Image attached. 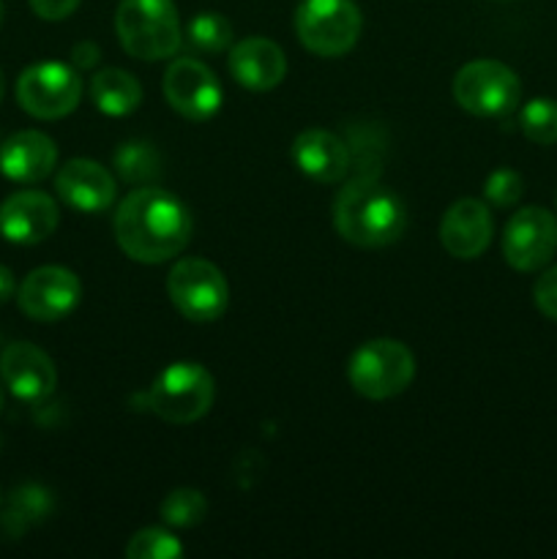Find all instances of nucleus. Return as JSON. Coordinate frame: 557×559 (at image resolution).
<instances>
[{
    "mask_svg": "<svg viewBox=\"0 0 557 559\" xmlns=\"http://www.w3.org/2000/svg\"><path fill=\"white\" fill-rule=\"evenodd\" d=\"M557 251V218L546 207H522L502 229V257L513 271L533 273L552 262Z\"/></svg>",
    "mask_w": 557,
    "mask_h": 559,
    "instance_id": "9d476101",
    "label": "nucleus"
},
{
    "mask_svg": "<svg viewBox=\"0 0 557 559\" xmlns=\"http://www.w3.org/2000/svg\"><path fill=\"white\" fill-rule=\"evenodd\" d=\"M205 513H208V502L197 489H175L169 491L162 502V519L169 524V527H180V530L197 527V524L205 519Z\"/></svg>",
    "mask_w": 557,
    "mask_h": 559,
    "instance_id": "393cba45",
    "label": "nucleus"
},
{
    "mask_svg": "<svg viewBox=\"0 0 557 559\" xmlns=\"http://www.w3.org/2000/svg\"><path fill=\"white\" fill-rule=\"evenodd\" d=\"M191 213L183 202L156 186H140L115 213V238L134 262L158 265L173 260L191 240Z\"/></svg>",
    "mask_w": 557,
    "mask_h": 559,
    "instance_id": "f257e3e1",
    "label": "nucleus"
},
{
    "mask_svg": "<svg viewBox=\"0 0 557 559\" xmlns=\"http://www.w3.org/2000/svg\"><path fill=\"white\" fill-rule=\"evenodd\" d=\"M453 98L478 118L511 115L522 102V82L500 60H473L453 80Z\"/></svg>",
    "mask_w": 557,
    "mask_h": 559,
    "instance_id": "0eeeda50",
    "label": "nucleus"
},
{
    "mask_svg": "<svg viewBox=\"0 0 557 559\" xmlns=\"http://www.w3.org/2000/svg\"><path fill=\"white\" fill-rule=\"evenodd\" d=\"M60 211L44 191H14L0 202V235L16 246H36L58 229Z\"/></svg>",
    "mask_w": 557,
    "mask_h": 559,
    "instance_id": "ddd939ff",
    "label": "nucleus"
},
{
    "mask_svg": "<svg viewBox=\"0 0 557 559\" xmlns=\"http://www.w3.org/2000/svg\"><path fill=\"white\" fill-rule=\"evenodd\" d=\"M555 205H557V197H555Z\"/></svg>",
    "mask_w": 557,
    "mask_h": 559,
    "instance_id": "f704fd0d",
    "label": "nucleus"
},
{
    "mask_svg": "<svg viewBox=\"0 0 557 559\" xmlns=\"http://www.w3.org/2000/svg\"><path fill=\"white\" fill-rule=\"evenodd\" d=\"M293 162L317 183H339L349 169V151L331 131L309 129L295 136Z\"/></svg>",
    "mask_w": 557,
    "mask_h": 559,
    "instance_id": "6ab92c4d",
    "label": "nucleus"
},
{
    "mask_svg": "<svg viewBox=\"0 0 557 559\" xmlns=\"http://www.w3.org/2000/svg\"><path fill=\"white\" fill-rule=\"evenodd\" d=\"M216 399V382L211 371L191 360L167 366L147 391V409L167 424H194Z\"/></svg>",
    "mask_w": 557,
    "mask_h": 559,
    "instance_id": "20e7f679",
    "label": "nucleus"
},
{
    "mask_svg": "<svg viewBox=\"0 0 557 559\" xmlns=\"http://www.w3.org/2000/svg\"><path fill=\"white\" fill-rule=\"evenodd\" d=\"M3 91H5V80H3V71H0V102H3Z\"/></svg>",
    "mask_w": 557,
    "mask_h": 559,
    "instance_id": "2f4dec72",
    "label": "nucleus"
},
{
    "mask_svg": "<svg viewBox=\"0 0 557 559\" xmlns=\"http://www.w3.org/2000/svg\"><path fill=\"white\" fill-rule=\"evenodd\" d=\"M360 11L353 0H304L295 11V33L309 52L339 58L360 36Z\"/></svg>",
    "mask_w": 557,
    "mask_h": 559,
    "instance_id": "423d86ee",
    "label": "nucleus"
},
{
    "mask_svg": "<svg viewBox=\"0 0 557 559\" xmlns=\"http://www.w3.org/2000/svg\"><path fill=\"white\" fill-rule=\"evenodd\" d=\"M58 162V147L42 131H16L0 145V173L14 183H38Z\"/></svg>",
    "mask_w": 557,
    "mask_h": 559,
    "instance_id": "a211bd4d",
    "label": "nucleus"
},
{
    "mask_svg": "<svg viewBox=\"0 0 557 559\" xmlns=\"http://www.w3.org/2000/svg\"><path fill=\"white\" fill-rule=\"evenodd\" d=\"M164 98L180 118L205 123L222 109V85L197 58H178L164 71Z\"/></svg>",
    "mask_w": 557,
    "mask_h": 559,
    "instance_id": "9b49d317",
    "label": "nucleus"
},
{
    "mask_svg": "<svg viewBox=\"0 0 557 559\" xmlns=\"http://www.w3.org/2000/svg\"><path fill=\"white\" fill-rule=\"evenodd\" d=\"M115 169L131 186H153L162 175V156L151 142H123L115 151Z\"/></svg>",
    "mask_w": 557,
    "mask_h": 559,
    "instance_id": "412c9836",
    "label": "nucleus"
},
{
    "mask_svg": "<svg viewBox=\"0 0 557 559\" xmlns=\"http://www.w3.org/2000/svg\"><path fill=\"white\" fill-rule=\"evenodd\" d=\"M167 293L175 309L191 322H216L229 306L224 273L213 262L197 257L175 262L167 276Z\"/></svg>",
    "mask_w": 557,
    "mask_h": 559,
    "instance_id": "6e6552de",
    "label": "nucleus"
},
{
    "mask_svg": "<svg viewBox=\"0 0 557 559\" xmlns=\"http://www.w3.org/2000/svg\"><path fill=\"white\" fill-rule=\"evenodd\" d=\"M533 298L541 314L557 322V265L546 267V271L541 273L538 282H535L533 287Z\"/></svg>",
    "mask_w": 557,
    "mask_h": 559,
    "instance_id": "cd10ccee",
    "label": "nucleus"
},
{
    "mask_svg": "<svg viewBox=\"0 0 557 559\" xmlns=\"http://www.w3.org/2000/svg\"><path fill=\"white\" fill-rule=\"evenodd\" d=\"M180 555H183L180 540L173 533L158 527L140 530L126 546V557L129 559H178Z\"/></svg>",
    "mask_w": 557,
    "mask_h": 559,
    "instance_id": "a878e982",
    "label": "nucleus"
},
{
    "mask_svg": "<svg viewBox=\"0 0 557 559\" xmlns=\"http://www.w3.org/2000/svg\"><path fill=\"white\" fill-rule=\"evenodd\" d=\"M60 200L80 213H102L115 202V178L91 158H71L55 178Z\"/></svg>",
    "mask_w": 557,
    "mask_h": 559,
    "instance_id": "dca6fc26",
    "label": "nucleus"
},
{
    "mask_svg": "<svg viewBox=\"0 0 557 559\" xmlns=\"http://www.w3.org/2000/svg\"><path fill=\"white\" fill-rule=\"evenodd\" d=\"M491 224L489 207L481 200H459L446 211L440 224L442 249L457 260H475L484 254L491 243Z\"/></svg>",
    "mask_w": 557,
    "mask_h": 559,
    "instance_id": "2eb2a0df",
    "label": "nucleus"
},
{
    "mask_svg": "<svg viewBox=\"0 0 557 559\" xmlns=\"http://www.w3.org/2000/svg\"><path fill=\"white\" fill-rule=\"evenodd\" d=\"M33 9V14L42 16V20H49V22H58V20H66L69 14H74L76 5H80V0H27Z\"/></svg>",
    "mask_w": 557,
    "mask_h": 559,
    "instance_id": "c85d7f7f",
    "label": "nucleus"
},
{
    "mask_svg": "<svg viewBox=\"0 0 557 559\" xmlns=\"http://www.w3.org/2000/svg\"><path fill=\"white\" fill-rule=\"evenodd\" d=\"M82 298V284L76 273L60 265L36 267L16 289V304L31 320L58 322L76 309Z\"/></svg>",
    "mask_w": 557,
    "mask_h": 559,
    "instance_id": "f8f14e48",
    "label": "nucleus"
},
{
    "mask_svg": "<svg viewBox=\"0 0 557 559\" xmlns=\"http://www.w3.org/2000/svg\"><path fill=\"white\" fill-rule=\"evenodd\" d=\"M5 407V393H3V385H0V413H3Z\"/></svg>",
    "mask_w": 557,
    "mask_h": 559,
    "instance_id": "473e14b6",
    "label": "nucleus"
},
{
    "mask_svg": "<svg viewBox=\"0 0 557 559\" xmlns=\"http://www.w3.org/2000/svg\"><path fill=\"white\" fill-rule=\"evenodd\" d=\"M96 58H98L96 44L82 41V44H76V47H74V63L82 66V69H91V66L96 63Z\"/></svg>",
    "mask_w": 557,
    "mask_h": 559,
    "instance_id": "c756f323",
    "label": "nucleus"
},
{
    "mask_svg": "<svg viewBox=\"0 0 557 559\" xmlns=\"http://www.w3.org/2000/svg\"><path fill=\"white\" fill-rule=\"evenodd\" d=\"M522 134L535 145H555L557 142V102L555 98H533L519 112Z\"/></svg>",
    "mask_w": 557,
    "mask_h": 559,
    "instance_id": "b1692460",
    "label": "nucleus"
},
{
    "mask_svg": "<svg viewBox=\"0 0 557 559\" xmlns=\"http://www.w3.org/2000/svg\"><path fill=\"white\" fill-rule=\"evenodd\" d=\"M484 194L491 205L497 207H513L524 194V180L517 169H495V173L486 178Z\"/></svg>",
    "mask_w": 557,
    "mask_h": 559,
    "instance_id": "bb28decb",
    "label": "nucleus"
},
{
    "mask_svg": "<svg viewBox=\"0 0 557 559\" xmlns=\"http://www.w3.org/2000/svg\"><path fill=\"white\" fill-rule=\"evenodd\" d=\"M82 96V82L71 66L36 63L16 80V102L27 115L42 120H58L74 112Z\"/></svg>",
    "mask_w": 557,
    "mask_h": 559,
    "instance_id": "1a4fd4ad",
    "label": "nucleus"
},
{
    "mask_svg": "<svg viewBox=\"0 0 557 559\" xmlns=\"http://www.w3.org/2000/svg\"><path fill=\"white\" fill-rule=\"evenodd\" d=\"M49 511H52V497H49L47 489H42V486H22V489L11 495L5 524H9L11 533L20 535L25 527L49 516Z\"/></svg>",
    "mask_w": 557,
    "mask_h": 559,
    "instance_id": "5701e85b",
    "label": "nucleus"
},
{
    "mask_svg": "<svg viewBox=\"0 0 557 559\" xmlns=\"http://www.w3.org/2000/svg\"><path fill=\"white\" fill-rule=\"evenodd\" d=\"M349 385L371 402L393 399L407 391L415 377V358L396 338H371L355 349L347 366Z\"/></svg>",
    "mask_w": 557,
    "mask_h": 559,
    "instance_id": "39448f33",
    "label": "nucleus"
},
{
    "mask_svg": "<svg viewBox=\"0 0 557 559\" xmlns=\"http://www.w3.org/2000/svg\"><path fill=\"white\" fill-rule=\"evenodd\" d=\"M0 377L5 388L14 393L20 402L36 404L52 396L58 385V371H55L52 358L36 344L14 342L0 355Z\"/></svg>",
    "mask_w": 557,
    "mask_h": 559,
    "instance_id": "4468645a",
    "label": "nucleus"
},
{
    "mask_svg": "<svg viewBox=\"0 0 557 559\" xmlns=\"http://www.w3.org/2000/svg\"><path fill=\"white\" fill-rule=\"evenodd\" d=\"M229 74L249 91H273L287 74V58L271 38H244L229 52Z\"/></svg>",
    "mask_w": 557,
    "mask_h": 559,
    "instance_id": "f3484780",
    "label": "nucleus"
},
{
    "mask_svg": "<svg viewBox=\"0 0 557 559\" xmlns=\"http://www.w3.org/2000/svg\"><path fill=\"white\" fill-rule=\"evenodd\" d=\"M115 31L120 47L137 60H164L183 44L173 0H120Z\"/></svg>",
    "mask_w": 557,
    "mask_h": 559,
    "instance_id": "7ed1b4c3",
    "label": "nucleus"
},
{
    "mask_svg": "<svg viewBox=\"0 0 557 559\" xmlns=\"http://www.w3.org/2000/svg\"><path fill=\"white\" fill-rule=\"evenodd\" d=\"M3 20H5V9H3V0H0V27H3Z\"/></svg>",
    "mask_w": 557,
    "mask_h": 559,
    "instance_id": "72a5a7b5",
    "label": "nucleus"
},
{
    "mask_svg": "<svg viewBox=\"0 0 557 559\" xmlns=\"http://www.w3.org/2000/svg\"><path fill=\"white\" fill-rule=\"evenodd\" d=\"M14 293H16L14 273H11L5 265H0V304H5V300L14 298Z\"/></svg>",
    "mask_w": 557,
    "mask_h": 559,
    "instance_id": "7c9ffc66",
    "label": "nucleus"
},
{
    "mask_svg": "<svg viewBox=\"0 0 557 559\" xmlns=\"http://www.w3.org/2000/svg\"><path fill=\"white\" fill-rule=\"evenodd\" d=\"M91 98L98 112L109 115V118H123L140 107L142 87L129 71L104 69L91 80Z\"/></svg>",
    "mask_w": 557,
    "mask_h": 559,
    "instance_id": "aec40b11",
    "label": "nucleus"
},
{
    "mask_svg": "<svg viewBox=\"0 0 557 559\" xmlns=\"http://www.w3.org/2000/svg\"><path fill=\"white\" fill-rule=\"evenodd\" d=\"M333 227L358 249H386L404 235L407 211L391 189L360 178L339 191L333 202Z\"/></svg>",
    "mask_w": 557,
    "mask_h": 559,
    "instance_id": "f03ea898",
    "label": "nucleus"
},
{
    "mask_svg": "<svg viewBox=\"0 0 557 559\" xmlns=\"http://www.w3.org/2000/svg\"><path fill=\"white\" fill-rule=\"evenodd\" d=\"M186 44L200 55H216L233 44V25L218 11H200L186 25Z\"/></svg>",
    "mask_w": 557,
    "mask_h": 559,
    "instance_id": "4be33fe9",
    "label": "nucleus"
}]
</instances>
